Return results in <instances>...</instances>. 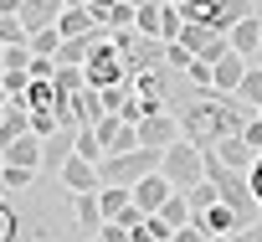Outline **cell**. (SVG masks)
Masks as SVG:
<instances>
[{"mask_svg":"<svg viewBox=\"0 0 262 242\" xmlns=\"http://www.w3.org/2000/svg\"><path fill=\"white\" fill-rule=\"evenodd\" d=\"M170 108L180 113V134L195 139L201 150H216L226 134H242V124L257 113V108H247L236 93H201V88H190L185 72L175 77V98H170Z\"/></svg>","mask_w":262,"mask_h":242,"instance_id":"6da1fadb","label":"cell"},{"mask_svg":"<svg viewBox=\"0 0 262 242\" xmlns=\"http://www.w3.org/2000/svg\"><path fill=\"white\" fill-rule=\"evenodd\" d=\"M160 160H165V150H155V145H134V150L103 155V160H98V175H103V186H128V191H134L144 175L160 170Z\"/></svg>","mask_w":262,"mask_h":242,"instance_id":"7a4b0ae2","label":"cell"},{"mask_svg":"<svg viewBox=\"0 0 262 242\" xmlns=\"http://www.w3.org/2000/svg\"><path fill=\"white\" fill-rule=\"evenodd\" d=\"M82 72H88V83H93V88H118V83H134V72H128V62H123V52H118V42H113V31L93 42V52H88Z\"/></svg>","mask_w":262,"mask_h":242,"instance_id":"3957f363","label":"cell"},{"mask_svg":"<svg viewBox=\"0 0 262 242\" xmlns=\"http://www.w3.org/2000/svg\"><path fill=\"white\" fill-rule=\"evenodd\" d=\"M160 170L170 175V186H175V191H190V186H201V180H206V150H201L195 139H185V134H180V139L165 150Z\"/></svg>","mask_w":262,"mask_h":242,"instance_id":"277c9868","label":"cell"},{"mask_svg":"<svg viewBox=\"0 0 262 242\" xmlns=\"http://www.w3.org/2000/svg\"><path fill=\"white\" fill-rule=\"evenodd\" d=\"M113 42H118V52H123V62H128V72H134V77L149 72V67H160L165 52H170L165 36H149V31H139V26H118Z\"/></svg>","mask_w":262,"mask_h":242,"instance_id":"5b68a950","label":"cell"},{"mask_svg":"<svg viewBox=\"0 0 262 242\" xmlns=\"http://www.w3.org/2000/svg\"><path fill=\"white\" fill-rule=\"evenodd\" d=\"M185 21H201V26H216V31H231L242 16L257 11V0H185Z\"/></svg>","mask_w":262,"mask_h":242,"instance_id":"8992f818","label":"cell"},{"mask_svg":"<svg viewBox=\"0 0 262 242\" xmlns=\"http://www.w3.org/2000/svg\"><path fill=\"white\" fill-rule=\"evenodd\" d=\"M175 139H180V113H175V108H160V113H144V118H139V145L170 150Z\"/></svg>","mask_w":262,"mask_h":242,"instance_id":"52a82bcc","label":"cell"},{"mask_svg":"<svg viewBox=\"0 0 262 242\" xmlns=\"http://www.w3.org/2000/svg\"><path fill=\"white\" fill-rule=\"evenodd\" d=\"M108 113V103H103V88H77L72 98H67V124H77V129H88V124H98V118Z\"/></svg>","mask_w":262,"mask_h":242,"instance_id":"ba28073f","label":"cell"},{"mask_svg":"<svg viewBox=\"0 0 262 242\" xmlns=\"http://www.w3.org/2000/svg\"><path fill=\"white\" fill-rule=\"evenodd\" d=\"M72 155H77V124H62L57 134L41 139V170H62Z\"/></svg>","mask_w":262,"mask_h":242,"instance_id":"9c48e42d","label":"cell"},{"mask_svg":"<svg viewBox=\"0 0 262 242\" xmlns=\"http://www.w3.org/2000/svg\"><path fill=\"white\" fill-rule=\"evenodd\" d=\"M62 186L72 191V196H82V191H103V175H98V160H88V155H72L62 170Z\"/></svg>","mask_w":262,"mask_h":242,"instance_id":"30bf717a","label":"cell"},{"mask_svg":"<svg viewBox=\"0 0 262 242\" xmlns=\"http://www.w3.org/2000/svg\"><path fill=\"white\" fill-rule=\"evenodd\" d=\"M226 36H231V52H242L247 62H257V57H262V16H257V11H252V16H242Z\"/></svg>","mask_w":262,"mask_h":242,"instance_id":"8fae6325","label":"cell"},{"mask_svg":"<svg viewBox=\"0 0 262 242\" xmlns=\"http://www.w3.org/2000/svg\"><path fill=\"white\" fill-rule=\"evenodd\" d=\"M195 227H201V232H211V242H216V237H226V232H236L242 221H236V211H231V206H226V201L216 196L211 206H195Z\"/></svg>","mask_w":262,"mask_h":242,"instance_id":"7c38bea8","label":"cell"},{"mask_svg":"<svg viewBox=\"0 0 262 242\" xmlns=\"http://www.w3.org/2000/svg\"><path fill=\"white\" fill-rule=\"evenodd\" d=\"M72 221H77V232L82 237H98L103 232V201H98V191H82V196H72Z\"/></svg>","mask_w":262,"mask_h":242,"instance_id":"4fadbf2b","label":"cell"},{"mask_svg":"<svg viewBox=\"0 0 262 242\" xmlns=\"http://www.w3.org/2000/svg\"><path fill=\"white\" fill-rule=\"evenodd\" d=\"M57 26H62V36H103V31H108V26H103L88 6H67Z\"/></svg>","mask_w":262,"mask_h":242,"instance_id":"5bb4252c","label":"cell"},{"mask_svg":"<svg viewBox=\"0 0 262 242\" xmlns=\"http://www.w3.org/2000/svg\"><path fill=\"white\" fill-rule=\"evenodd\" d=\"M170 191H175V186H170V175H165V170H155V175H144V180L134 186V201H139L144 211H160V206L170 201Z\"/></svg>","mask_w":262,"mask_h":242,"instance_id":"9a60e30c","label":"cell"},{"mask_svg":"<svg viewBox=\"0 0 262 242\" xmlns=\"http://www.w3.org/2000/svg\"><path fill=\"white\" fill-rule=\"evenodd\" d=\"M21 134H31V103L11 98V103H6V118H0V145H11V139H21Z\"/></svg>","mask_w":262,"mask_h":242,"instance_id":"2e32d148","label":"cell"},{"mask_svg":"<svg viewBox=\"0 0 262 242\" xmlns=\"http://www.w3.org/2000/svg\"><path fill=\"white\" fill-rule=\"evenodd\" d=\"M67 11V0H21V21L36 31V26H57Z\"/></svg>","mask_w":262,"mask_h":242,"instance_id":"e0dca14e","label":"cell"},{"mask_svg":"<svg viewBox=\"0 0 262 242\" xmlns=\"http://www.w3.org/2000/svg\"><path fill=\"white\" fill-rule=\"evenodd\" d=\"M247 67H252V62H247L242 52H226V57L216 62V93H236L242 77H247Z\"/></svg>","mask_w":262,"mask_h":242,"instance_id":"ac0fdd59","label":"cell"},{"mask_svg":"<svg viewBox=\"0 0 262 242\" xmlns=\"http://www.w3.org/2000/svg\"><path fill=\"white\" fill-rule=\"evenodd\" d=\"M6 165H31V170H41V134L11 139V145H6Z\"/></svg>","mask_w":262,"mask_h":242,"instance_id":"d6986e66","label":"cell"},{"mask_svg":"<svg viewBox=\"0 0 262 242\" xmlns=\"http://www.w3.org/2000/svg\"><path fill=\"white\" fill-rule=\"evenodd\" d=\"M216 155H221V160H226L231 170H252V160H257V150H252V145H247L242 134H226V139L216 145Z\"/></svg>","mask_w":262,"mask_h":242,"instance_id":"ffe728a7","label":"cell"},{"mask_svg":"<svg viewBox=\"0 0 262 242\" xmlns=\"http://www.w3.org/2000/svg\"><path fill=\"white\" fill-rule=\"evenodd\" d=\"M155 216H160V221H165V227L175 232V227L195 221V206H190V196H185V191H170V201H165V206H160Z\"/></svg>","mask_w":262,"mask_h":242,"instance_id":"44dd1931","label":"cell"},{"mask_svg":"<svg viewBox=\"0 0 262 242\" xmlns=\"http://www.w3.org/2000/svg\"><path fill=\"white\" fill-rule=\"evenodd\" d=\"M103 36H108V31H103ZM93 42H98V36H62L57 62H62V67H82V62H88V52H93Z\"/></svg>","mask_w":262,"mask_h":242,"instance_id":"7402d4cb","label":"cell"},{"mask_svg":"<svg viewBox=\"0 0 262 242\" xmlns=\"http://www.w3.org/2000/svg\"><path fill=\"white\" fill-rule=\"evenodd\" d=\"M98 201H103V216H108V221H118L128 206H134V191H128V186H103V191H98Z\"/></svg>","mask_w":262,"mask_h":242,"instance_id":"603a6c76","label":"cell"},{"mask_svg":"<svg viewBox=\"0 0 262 242\" xmlns=\"http://www.w3.org/2000/svg\"><path fill=\"white\" fill-rule=\"evenodd\" d=\"M26 237V221H21V211L11 206V196H0V242H21Z\"/></svg>","mask_w":262,"mask_h":242,"instance_id":"cb8c5ba5","label":"cell"},{"mask_svg":"<svg viewBox=\"0 0 262 242\" xmlns=\"http://www.w3.org/2000/svg\"><path fill=\"white\" fill-rule=\"evenodd\" d=\"M236 98H242L247 108H262V62H252V67H247V77H242Z\"/></svg>","mask_w":262,"mask_h":242,"instance_id":"d4e9b609","label":"cell"},{"mask_svg":"<svg viewBox=\"0 0 262 242\" xmlns=\"http://www.w3.org/2000/svg\"><path fill=\"white\" fill-rule=\"evenodd\" d=\"M57 47H62V26H36L31 31V52L36 57H57Z\"/></svg>","mask_w":262,"mask_h":242,"instance_id":"484cf974","label":"cell"},{"mask_svg":"<svg viewBox=\"0 0 262 242\" xmlns=\"http://www.w3.org/2000/svg\"><path fill=\"white\" fill-rule=\"evenodd\" d=\"M16 42H31V26L21 16H0V47H16Z\"/></svg>","mask_w":262,"mask_h":242,"instance_id":"4316f807","label":"cell"},{"mask_svg":"<svg viewBox=\"0 0 262 242\" xmlns=\"http://www.w3.org/2000/svg\"><path fill=\"white\" fill-rule=\"evenodd\" d=\"M0 175H6V186H11V191H26V186H36V175H41V170H31V165H0Z\"/></svg>","mask_w":262,"mask_h":242,"instance_id":"83f0119b","label":"cell"},{"mask_svg":"<svg viewBox=\"0 0 262 242\" xmlns=\"http://www.w3.org/2000/svg\"><path fill=\"white\" fill-rule=\"evenodd\" d=\"M134 16H139V0H113V11H108V31L134 26Z\"/></svg>","mask_w":262,"mask_h":242,"instance_id":"f1b7e54d","label":"cell"},{"mask_svg":"<svg viewBox=\"0 0 262 242\" xmlns=\"http://www.w3.org/2000/svg\"><path fill=\"white\" fill-rule=\"evenodd\" d=\"M77 155L103 160V139H98V129H93V124H88V129H77Z\"/></svg>","mask_w":262,"mask_h":242,"instance_id":"f546056e","label":"cell"},{"mask_svg":"<svg viewBox=\"0 0 262 242\" xmlns=\"http://www.w3.org/2000/svg\"><path fill=\"white\" fill-rule=\"evenodd\" d=\"M165 62H170V67H180V72H185V67H190V62H195V52H190V47H185V42H170V52H165Z\"/></svg>","mask_w":262,"mask_h":242,"instance_id":"4dcf8cb0","label":"cell"},{"mask_svg":"<svg viewBox=\"0 0 262 242\" xmlns=\"http://www.w3.org/2000/svg\"><path fill=\"white\" fill-rule=\"evenodd\" d=\"M242 139H247V145H252V150L262 155V113H252L247 124H242Z\"/></svg>","mask_w":262,"mask_h":242,"instance_id":"1f68e13d","label":"cell"},{"mask_svg":"<svg viewBox=\"0 0 262 242\" xmlns=\"http://www.w3.org/2000/svg\"><path fill=\"white\" fill-rule=\"evenodd\" d=\"M98 237H103V242H134V227H123V221H103Z\"/></svg>","mask_w":262,"mask_h":242,"instance_id":"d6a6232c","label":"cell"},{"mask_svg":"<svg viewBox=\"0 0 262 242\" xmlns=\"http://www.w3.org/2000/svg\"><path fill=\"white\" fill-rule=\"evenodd\" d=\"M26 88H31V72H6V93L11 98H26Z\"/></svg>","mask_w":262,"mask_h":242,"instance_id":"836d02e7","label":"cell"},{"mask_svg":"<svg viewBox=\"0 0 262 242\" xmlns=\"http://www.w3.org/2000/svg\"><path fill=\"white\" fill-rule=\"evenodd\" d=\"M170 242H211V232H201L195 221H185V227H175V237Z\"/></svg>","mask_w":262,"mask_h":242,"instance_id":"e575fe53","label":"cell"},{"mask_svg":"<svg viewBox=\"0 0 262 242\" xmlns=\"http://www.w3.org/2000/svg\"><path fill=\"white\" fill-rule=\"evenodd\" d=\"M247 180H252V196H257V201H262V155H257V160H252V170H247Z\"/></svg>","mask_w":262,"mask_h":242,"instance_id":"d590c367","label":"cell"},{"mask_svg":"<svg viewBox=\"0 0 262 242\" xmlns=\"http://www.w3.org/2000/svg\"><path fill=\"white\" fill-rule=\"evenodd\" d=\"M0 16H21V0H0Z\"/></svg>","mask_w":262,"mask_h":242,"instance_id":"8d00e7d4","label":"cell"},{"mask_svg":"<svg viewBox=\"0 0 262 242\" xmlns=\"http://www.w3.org/2000/svg\"><path fill=\"white\" fill-rule=\"evenodd\" d=\"M11 103V93H6V77H0V108H6Z\"/></svg>","mask_w":262,"mask_h":242,"instance_id":"74e56055","label":"cell"},{"mask_svg":"<svg viewBox=\"0 0 262 242\" xmlns=\"http://www.w3.org/2000/svg\"><path fill=\"white\" fill-rule=\"evenodd\" d=\"M0 77H6V47H0Z\"/></svg>","mask_w":262,"mask_h":242,"instance_id":"f35d334b","label":"cell"},{"mask_svg":"<svg viewBox=\"0 0 262 242\" xmlns=\"http://www.w3.org/2000/svg\"><path fill=\"white\" fill-rule=\"evenodd\" d=\"M0 196H11V186H6V175H0Z\"/></svg>","mask_w":262,"mask_h":242,"instance_id":"ab89813d","label":"cell"},{"mask_svg":"<svg viewBox=\"0 0 262 242\" xmlns=\"http://www.w3.org/2000/svg\"><path fill=\"white\" fill-rule=\"evenodd\" d=\"M170 6H185V0H170Z\"/></svg>","mask_w":262,"mask_h":242,"instance_id":"60d3db41","label":"cell"},{"mask_svg":"<svg viewBox=\"0 0 262 242\" xmlns=\"http://www.w3.org/2000/svg\"><path fill=\"white\" fill-rule=\"evenodd\" d=\"M88 242H103V237H88Z\"/></svg>","mask_w":262,"mask_h":242,"instance_id":"b9f144b4","label":"cell"},{"mask_svg":"<svg viewBox=\"0 0 262 242\" xmlns=\"http://www.w3.org/2000/svg\"><path fill=\"white\" fill-rule=\"evenodd\" d=\"M257 62H262V57H257Z\"/></svg>","mask_w":262,"mask_h":242,"instance_id":"7bdbcfd3","label":"cell"}]
</instances>
